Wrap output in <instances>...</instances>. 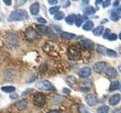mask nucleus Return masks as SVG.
I'll return each mask as SVG.
<instances>
[{
  "mask_svg": "<svg viewBox=\"0 0 121 113\" xmlns=\"http://www.w3.org/2000/svg\"><path fill=\"white\" fill-rule=\"evenodd\" d=\"M1 90L5 93H14L16 89L14 86H3L1 88Z\"/></svg>",
  "mask_w": 121,
  "mask_h": 113,
  "instance_id": "4be33fe9",
  "label": "nucleus"
},
{
  "mask_svg": "<svg viewBox=\"0 0 121 113\" xmlns=\"http://www.w3.org/2000/svg\"><path fill=\"white\" fill-rule=\"evenodd\" d=\"M76 17H77V15H76V14H70V15H68V16L65 18V21H66V23H67V24L73 25L75 23Z\"/></svg>",
  "mask_w": 121,
  "mask_h": 113,
  "instance_id": "f3484780",
  "label": "nucleus"
},
{
  "mask_svg": "<svg viewBox=\"0 0 121 113\" xmlns=\"http://www.w3.org/2000/svg\"><path fill=\"white\" fill-rule=\"evenodd\" d=\"M14 105H15V107H16L17 109H19V110H24V109H25L26 107H27L28 103L25 99H24V100H19V101L16 102Z\"/></svg>",
  "mask_w": 121,
  "mask_h": 113,
  "instance_id": "f8f14e48",
  "label": "nucleus"
},
{
  "mask_svg": "<svg viewBox=\"0 0 121 113\" xmlns=\"http://www.w3.org/2000/svg\"><path fill=\"white\" fill-rule=\"evenodd\" d=\"M119 3H120V1H115L113 5V6H117V5H119Z\"/></svg>",
  "mask_w": 121,
  "mask_h": 113,
  "instance_id": "79ce46f5",
  "label": "nucleus"
},
{
  "mask_svg": "<svg viewBox=\"0 0 121 113\" xmlns=\"http://www.w3.org/2000/svg\"><path fill=\"white\" fill-rule=\"evenodd\" d=\"M64 3H62V6L64 8H67L68 6H70V1H64L63 2Z\"/></svg>",
  "mask_w": 121,
  "mask_h": 113,
  "instance_id": "f704fd0d",
  "label": "nucleus"
},
{
  "mask_svg": "<svg viewBox=\"0 0 121 113\" xmlns=\"http://www.w3.org/2000/svg\"><path fill=\"white\" fill-rule=\"evenodd\" d=\"M37 21L38 22H39V23H41V24H46L47 23V21H46V20L45 19H44V18H43V17H39V18H37Z\"/></svg>",
  "mask_w": 121,
  "mask_h": 113,
  "instance_id": "473e14b6",
  "label": "nucleus"
},
{
  "mask_svg": "<svg viewBox=\"0 0 121 113\" xmlns=\"http://www.w3.org/2000/svg\"><path fill=\"white\" fill-rule=\"evenodd\" d=\"M110 17H111V19L113 21L117 22L120 20V14L117 12V11H113V12H111V15H110Z\"/></svg>",
  "mask_w": 121,
  "mask_h": 113,
  "instance_id": "a878e982",
  "label": "nucleus"
},
{
  "mask_svg": "<svg viewBox=\"0 0 121 113\" xmlns=\"http://www.w3.org/2000/svg\"><path fill=\"white\" fill-rule=\"evenodd\" d=\"M60 37H61L63 39H65V40H72V39H73L74 38H76V35L71 32H63L60 34Z\"/></svg>",
  "mask_w": 121,
  "mask_h": 113,
  "instance_id": "2eb2a0df",
  "label": "nucleus"
},
{
  "mask_svg": "<svg viewBox=\"0 0 121 113\" xmlns=\"http://www.w3.org/2000/svg\"><path fill=\"white\" fill-rule=\"evenodd\" d=\"M104 31V27L102 26H97L96 28H95L92 31V33L94 36H101L102 33H103Z\"/></svg>",
  "mask_w": 121,
  "mask_h": 113,
  "instance_id": "412c9836",
  "label": "nucleus"
},
{
  "mask_svg": "<svg viewBox=\"0 0 121 113\" xmlns=\"http://www.w3.org/2000/svg\"><path fill=\"white\" fill-rule=\"evenodd\" d=\"M36 87L37 88L43 90H55V88L50 81L47 80L39 81L36 83Z\"/></svg>",
  "mask_w": 121,
  "mask_h": 113,
  "instance_id": "20e7f679",
  "label": "nucleus"
},
{
  "mask_svg": "<svg viewBox=\"0 0 121 113\" xmlns=\"http://www.w3.org/2000/svg\"><path fill=\"white\" fill-rule=\"evenodd\" d=\"M96 50L98 51V53L102 54V55H106V52H107V48L105 47H104L103 45L101 44H97V48Z\"/></svg>",
  "mask_w": 121,
  "mask_h": 113,
  "instance_id": "bb28decb",
  "label": "nucleus"
},
{
  "mask_svg": "<svg viewBox=\"0 0 121 113\" xmlns=\"http://www.w3.org/2000/svg\"><path fill=\"white\" fill-rule=\"evenodd\" d=\"M106 55L108 56H111V57H117V54L115 51L112 50V49H109L107 48V52H106Z\"/></svg>",
  "mask_w": 121,
  "mask_h": 113,
  "instance_id": "c85d7f7f",
  "label": "nucleus"
},
{
  "mask_svg": "<svg viewBox=\"0 0 121 113\" xmlns=\"http://www.w3.org/2000/svg\"><path fill=\"white\" fill-rule=\"evenodd\" d=\"M60 9V6H54L49 8V13L51 14H55L56 13H58Z\"/></svg>",
  "mask_w": 121,
  "mask_h": 113,
  "instance_id": "c756f323",
  "label": "nucleus"
},
{
  "mask_svg": "<svg viewBox=\"0 0 121 113\" xmlns=\"http://www.w3.org/2000/svg\"><path fill=\"white\" fill-rule=\"evenodd\" d=\"M33 101L35 105L38 107H42L46 103V97L42 93H36L33 97Z\"/></svg>",
  "mask_w": 121,
  "mask_h": 113,
  "instance_id": "7ed1b4c3",
  "label": "nucleus"
},
{
  "mask_svg": "<svg viewBox=\"0 0 121 113\" xmlns=\"http://www.w3.org/2000/svg\"><path fill=\"white\" fill-rule=\"evenodd\" d=\"M30 11L32 15H37L39 12V2H34L30 6Z\"/></svg>",
  "mask_w": 121,
  "mask_h": 113,
  "instance_id": "ddd939ff",
  "label": "nucleus"
},
{
  "mask_svg": "<svg viewBox=\"0 0 121 113\" xmlns=\"http://www.w3.org/2000/svg\"><path fill=\"white\" fill-rule=\"evenodd\" d=\"M101 4H102V6H103L104 8H106L111 5V1H110V0H105V1H102Z\"/></svg>",
  "mask_w": 121,
  "mask_h": 113,
  "instance_id": "2f4dec72",
  "label": "nucleus"
},
{
  "mask_svg": "<svg viewBox=\"0 0 121 113\" xmlns=\"http://www.w3.org/2000/svg\"><path fill=\"white\" fill-rule=\"evenodd\" d=\"M38 30H39V33L42 35H48V28L45 25H39L38 26Z\"/></svg>",
  "mask_w": 121,
  "mask_h": 113,
  "instance_id": "a211bd4d",
  "label": "nucleus"
},
{
  "mask_svg": "<svg viewBox=\"0 0 121 113\" xmlns=\"http://www.w3.org/2000/svg\"><path fill=\"white\" fill-rule=\"evenodd\" d=\"M109 112V107L106 105H101L97 109V113H108Z\"/></svg>",
  "mask_w": 121,
  "mask_h": 113,
  "instance_id": "393cba45",
  "label": "nucleus"
},
{
  "mask_svg": "<svg viewBox=\"0 0 121 113\" xmlns=\"http://www.w3.org/2000/svg\"><path fill=\"white\" fill-rule=\"evenodd\" d=\"M47 113H60V112L59 110H56V109H54V110H50L48 111Z\"/></svg>",
  "mask_w": 121,
  "mask_h": 113,
  "instance_id": "ea45409f",
  "label": "nucleus"
},
{
  "mask_svg": "<svg viewBox=\"0 0 121 113\" xmlns=\"http://www.w3.org/2000/svg\"><path fill=\"white\" fill-rule=\"evenodd\" d=\"M120 90H121V84H120Z\"/></svg>",
  "mask_w": 121,
  "mask_h": 113,
  "instance_id": "a18cd8bd",
  "label": "nucleus"
},
{
  "mask_svg": "<svg viewBox=\"0 0 121 113\" xmlns=\"http://www.w3.org/2000/svg\"><path fill=\"white\" fill-rule=\"evenodd\" d=\"M32 89H27L26 90H25V91H24L22 93V95H25V94H27V93L29 92V91H32Z\"/></svg>",
  "mask_w": 121,
  "mask_h": 113,
  "instance_id": "a19ab883",
  "label": "nucleus"
},
{
  "mask_svg": "<svg viewBox=\"0 0 121 113\" xmlns=\"http://www.w3.org/2000/svg\"><path fill=\"white\" fill-rule=\"evenodd\" d=\"M103 38L104 39H108L109 41H116L117 39V36L115 33H112L109 29H107L105 30Z\"/></svg>",
  "mask_w": 121,
  "mask_h": 113,
  "instance_id": "9d476101",
  "label": "nucleus"
},
{
  "mask_svg": "<svg viewBox=\"0 0 121 113\" xmlns=\"http://www.w3.org/2000/svg\"><path fill=\"white\" fill-rule=\"evenodd\" d=\"M119 39H120L121 40V32H120V33L119 34Z\"/></svg>",
  "mask_w": 121,
  "mask_h": 113,
  "instance_id": "c03bdc74",
  "label": "nucleus"
},
{
  "mask_svg": "<svg viewBox=\"0 0 121 113\" xmlns=\"http://www.w3.org/2000/svg\"><path fill=\"white\" fill-rule=\"evenodd\" d=\"M107 67H108V64L104 61H100V62H97L94 64L93 66V69L95 72L98 74L103 73L104 72H106L107 70Z\"/></svg>",
  "mask_w": 121,
  "mask_h": 113,
  "instance_id": "423d86ee",
  "label": "nucleus"
},
{
  "mask_svg": "<svg viewBox=\"0 0 121 113\" xmlns=\"http://www.w3.org/2000/svg\"><path fill=\"white\" fill-rule=\"evenodd\" d=\"M3 2L5 3L6 5H11V0H3Z\"/></svg>",
  "mask_w": 121,
  "mask_h": 113,
  "instance_id": "58836bf2",
  "label": "nucleus"
},
{
  "mask_svg": "<svg viewBox=\"0 0 121 113\" xmlns=\"http://www.w3.org/2000/svg\"><path fill=\"white\" fill-rule=\"evenodd\" d=\"M92 74V69L89 66L82 67L78 72V75L82 78H86L89 77Z\"/></svg>",
  "mask_w": 121,
  "mask_h": 113,
  "instance_id": "6e6552de",
  "label": "nucleus"
},
{
  "mask_svg": "<svg viewBox=\"0 0 121 113\" xmlns=\"http://www.w3.org/2000/svg\"><path fill=\"white\" fill-rule=\"evenodd\" d=\"M66 81L69 85L73 86V85H76L77 83V79L74 76H72V75H70V76H68L66 78Z\"/></svg>",
  "mask_w": 121,
  "mask_h": 113,
  "instance_id": "5701e85b",
  "label": "nucleus"
},
{
  "mask_svg": "<svg viewBox=\"0 0 121 113\" xmlns=\"http://www.w3.org/2000/svg\"><path fill=\"white\" fill-rule=\"evenodd\" d=\"M85 19H86V17H83L80 14H77V17H76V20H75L76 26H78V27H79V26L82 24V22L84 21Z\"/></svg>",
  "mask_w": 121,
  "mask_h": 113,
  "instance_id": "aec40b11",
  "label": "nucleus"
},
{
  "mask_svg": "<svg viewBox=\"0 0 121 113\" xmlns=\"http://www.w3.org/2000/svg\"><path fill=\"white\" fill-rule=\"evenodd\" d=\"M28 14L26 11L18 9L11 12L9 17V21H22L28 19Z\"/></svg>",
  "mask_w": 121,
  "mask_h": 113,
  "instance_id": "f257e3e1",
  "label": "nucleus"
},
{
  "mask_svg": "<svg viewBox=\"0 0 121 113\" xmlns=\"http://www.w3.org/2000/svg\"><path fill=\"white\" fill-rule=\"evenodd\" d=\"M121 100V96L119 93H116L114 95L111 96L109 99V104L111 105H117Z\"/></svg>",
  "mask_w": 121,
  "mask_h": 113,
  "instance_id": "9b49d317",
  "label": "nucleus"
},
{
  "mask_svg": "<svg viewBox=\"0 0 121 113\" xmlns=\"http://www.w3.org/2000/svg\"><path fill=\"white\" fill-rule=\"evenodd\" d=\"M64 15L65 14H64V13L62 12V11H58V13H56L54 15V19L56 20H60L64 18Z\"/></svg>",
  "mask_w": 121,
  "mask_h": 113,
  "instance_id": "cd10ccee",
  "label": "nucleus"
},
{
  "mask_svg": "<svg viewBox=\"0 0 121 113\" xmlns=\"http://www.w3.org/2000/svg\"><path fill=\"white\" fill-rule=\"evenodd\" d=\"M48 2L50 4V5H55V4H57L58 2L57 1V0H48Z\"/></svg>",
  "mask_w": 121,
  "mask_h": 113,
  "instance_id": "4c0bfd02",
  "label": "nucleus"
},
{
  "mask_svg": "<svg viewBox=\"0 0 121 113\" xmlns=\"http://www.w3.org/2000/svg\"><path fill=\"white\" fill-rule=\"evenodd\" d=\"M86 103L89 106H94L98 103V98L93 93H89L86 97Z\"/></svg>",
  "mask_w": 121,
  "mask_h": 113,
  "instance_id": "1a4fd4ad",
  "label": "nucleus"
},
{
  "mask_svg": "<svg viewBox=\"0 0 121 113\" xmlns=\"http://www.w3.org/2000/svg\"><path fill=\"white\" fill-rule=\"evenodd\" d=\"M111 113H121V107L119 108H116L112 111Z\"/></svg>",
  "mask_w": 121,
  "mask_h": 113,
  "instance_id": "e433bc0d",
  "label": "nucleus"
},
{
  "mask_svg": "<svg viewBox=\"0 0 121 113\" xmlns=\"http://www.w3.org/2000/svg\"><path fill=\"white\" fill-rule=\"evenodd\" d=\"M10 98H11V99H12V100H16L18 98V95L17 93H11Z\"/></svg>",
  "mask_w": 121,
  "mask_h": 113,
  "instance_id": "c9c22d12",
  "label": "nucleus"
},
{
  "mask_svg": "<svg viewBox=\"0 0 121 113\" xmlns=\"http://www.w3.org/2000/svg\"><path fill=\"white\" fill-rule=\"evenodd\" d=\"M93 27H94V24H93V22L90 20H86V23L82 26V29L86 30V31H90V30L92 29Z\"/></svg>",
  "mask_w": 121,
  "mask_h": 113,
  "instance_id": "dca6fc26",
  "label": "nucleus"
},
{
  "mask_svg": "<svg viewBox=\"0 0 121 113\" xmlns=\"http://www.w3.org/2000/svg\"><path fill=\"white\" fill-rule=\"evenodd\" d=\"M79 113H90V112L88 109L82 105H80V107H79Z\"/></svg>",
  "mask_w": 121,
  "mask_h": 113,
  "instance_id": "7c9ffc66",
  "label": "nucleus"
},
{
  "mask_svg": "<svg viewBox=\"0 0 121 113\" xmlns=\"http://www.w3.org/2000/svg\"><path fill=\"white\" fill-rule=\"evenodd\" d=\"M106 75H107V76L109 78L114 79L117 76V71L114 69V68L110 67L106 70Z\"/></svg>",
  "mask_w": 121,
  "mask_h": 113,
  "instance_id": "4468645a",
  "label": "nucleus"
},
{
  "mask_svg": "<svg viewBox=\"0 0 121 113\" xmlns=\"http://www.w3.org/2000/svg\"><path fill=\"white\" fill-rule=\"evenodd\" d=\"M25 36L28 40H35L39 37V32L33 26H29L25 30Z\"/></svg>",
  "mask_w": 121,
  "mask_h": 113,
  "instance_id": "39448f33",
  "label": "nucleus"
},
{
  "mask_svg": "<svg viewBox=\"0 0 121 113\" xmlns=\"http://www.w3.org/2000/svg\"><path fill=\"white\" fill-rule=\"evenodd\" d=\"M120 84L119 83V81H113L111 82V85H110V88H109V90L110 91H114L116 90H118L120 89Z\"/></svg>",
  "mask_w": 121,
  "mask_h": 113,
  "instance_id": "b1692460",
  "label": "nucleus"
},
{
  "mask_svg": "<svg viewBox=\"0 0 121 113\" xmlns=\"http://www.w3.org/2000/svg\"><path fill=\"white\" fill-rule=\"evenodd\" d=\"M117 12H118L119 14L121 13V5L118 8H117Z\"/></svg>",
  "mask_w": 121,
  "mask_h": 113,
  "instance_id": "37998d69",
  "label": "nucleus"
},
{
  "mask_svg": "<svg viewBox=\"0 0 121 113\" xmlns=\"http://www.w3.org/2000/svg\"><path fill=\"white\" fill-rule=\"evenodd\" d=\"M62 92L64 93H67V94H70L71 93V90L69 88H64L62 89Z\"/></svg>",
  "mask_w": 121,
  "mask_h": 113,
  "instance_id": "72a5a7b5",
  "label": "nucleus"
},
{
  "mask_svg": "<svg viewBox=\"0 0 121 113\" xmlns=\"http://www.w3.org/2000/svg\"><path fill=\"white\" fill-rule=\"evenodd\" d=\"M81 47L86 51H93L95 50V43L90 39H83L79 41Z\"/></svg>",
  "mask_w": 121,
  "mask_h": 113,
  "instance_id": "0eeeda50",
  "label": "nucleus"
},
{
  "mask_svg": "<svg viewBox=\"0 0 121 113\" xmlns=\"http://www.w3.org/2000/svg\"><path fill=\"white\" fill-rule=\"evenodd\" d=\"M67 55L71 60H78L81 57L80 49L77 45H71L67 50Z\"/></svg>",
  "mask_w": 121,
  "mask_h": 113,
  "instance_id": "f03ea898",
  "label": "nucleus"
},
{
  "mask_svg": "<svg viewBox=\"0 0 121 113\" xmlns=\"http://www.w3.org/2000/svg\"><path fill=\"white\" fill-rule=\"evenodd\" d=\"M83 13L86 15H93L95 14V10L94 7L92 6H89L86 7L83 9Z\"/></svg>",
  "mask_w": 121,
  "mask_h": 113,
  "instance_id": "6ab92c4d",
  "label": "nucleus"
}]
</instances>
